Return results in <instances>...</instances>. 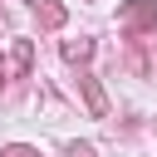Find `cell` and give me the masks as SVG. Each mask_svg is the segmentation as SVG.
I'll return each instance as SVG.
<instances>
[{"mask_svg":"<svg viewBox=\"0 0 157 157\" xmlns=\"http://www.w3.org/2000/svg\"><path fill=\"white\" fill-rule=\"evenodd\" d=\"M123 34H157V0H128L118 10Z\"/></svg>","mask_w":157,"mask_h":157,"instance_id":"1","label":"cell"},{"mask_svg":"<svg viewBox=\"0 0 157 157\" xmlns=\"http://www.w3.org/2000/svg\"><path fill=\"white\" fill-rule=\"evenodd\" d=\"M29 10H34V20H39V29H64V20H69V10H64L59 0H29Z\"/></svg>","mask_w":157,"mask_h":157,"instance_id":"2","label":"cell"},{"mask_svg":"<svg viewBox=\"0 0 157 157\" xmlns=\"http://www.w3.org/2000/svg\"><path fill=\"white\" fill-rule=\"evenodd\" d=\"M78 88H83V103H88V113H93V118H103V113H108V98H103L98 78H93V74H78Z\"/></svg>","mask_w":157,"mask_h":157,"instance_id":"3","label":"cell"},{"mask_svg":"<svg viewBox=\"0 0 157 157\" xmlns=\"http://www.w3.org/2000/svg\"><path fill=\"white\" fill-rule=\"evenodd\" d=\"M64 59L69 64H88L93 59V39H64Z\"/></svg>","mask_w":157,"mask_h":157,"instance_id":"4","label":"cell"},{"mask_svg":"<svg viewBox=\"0 0 157 157\" xmlns=\"http://www.w3.org/2000/svg\"><path fill=\"white\" fill-rule=\"evenodd\" d=\"M29 64H34V44H29V39H15V69L25 74Z\"/></svg>","mask_w":157,"mask_h":157,"instance_id":"5","label":"cell"},{"mask_svg":"<svg viewBox=\"0 0 157 157\" xmlns=\"http://www.w3.org/2000/svg\"><path fill=\"white\" fill-rule=\"evenodd\" d=\"M0 157H39V147H29V142H10Z\"/></svg>","mask_w":157,"mask_h":157,"instance_id":"6","label":"cell"},{"mask_svg":"<svg viewBox=\"0 0 157 157\" xmlns=\"http://www.w3.org/2000/svg\"><path fill=\"white\" fill-rule=\"evenodd\" d=\"M64 157H98V152H93V142H69Z\"/></svg>","mask_w":157,"mask_h":157,"instance_id":"7","label":"cell"},{"mask_svg":"<svg viewBox=\"0 0 157 157\" xmlns=\"http://www.w3.org/2000/svg\"><path fill=\"white\" fill-rule=\"evenodd\" d=\"M5 78H10V69H5V59H0V93H5Z\"/></svg>","mask_w":157,"mask_h":157,"instance_id":"8","label":"cell"},{"mask_svg":"<svg viewBox=\"0 0 157 157\" xmlns=\"http://www.w3.org/2000/svg\"><path fill=\"white\" fill-rule=\"evenodd\" d=\"M0 29H5V10H0Z\"/></svg>","mask_w":157,"mask_h":157,"instance_id":"9","label":"cell"}]
</instances>
